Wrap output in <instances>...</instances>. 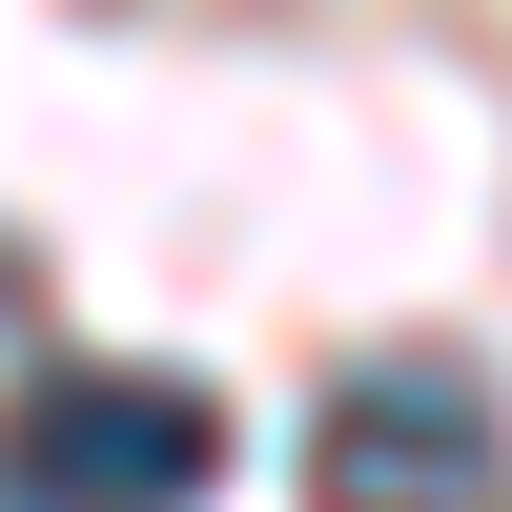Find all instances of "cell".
<instances>
[{"mask_svg": "<svg viewBox=\"0 0 512 512\" xmlns=\"http://www.w3.org/2000/svg\"><path fill=\"white\" fill-rule=\"evenodd\" d=\"M0 492L21 512H205L226 492V410L185 369H41L0 410Z\"/></svg>", "mask_w": 512, "mask_h": 512, "instance_id": "6da1fadb", "label": "cell"}, {"mask_svg": "<svg viewBox=\"0 0 512 512\" xmlns=\"http://www.w3.org/2000/svg\"><path fill=\"white\" fill-rule=\"evenodd\" d=\"M308 512H512V410L451 349H369L308 431Z\"/></svg>", "mask_w": 512, "mask_h": 512, "instance_id": "7a4b0ae2", "label": "cell"}]
</instances>
